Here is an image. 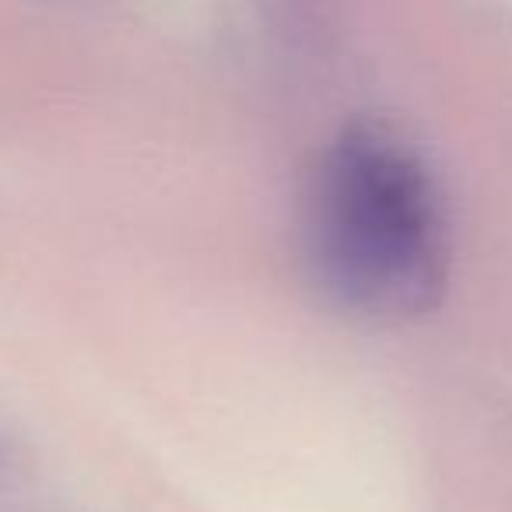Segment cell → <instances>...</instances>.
Listing matches in <instances>:
<instances>
[{
  "instance_id": "1",
  "label": "cell",
  "mask_w": 512,
  "mask_h": 512,
  "mask_svg": "<svg viewBox=\"0 0 512 512\" xmlns=\"http://www.w3.org/2000/svg\"><path fill=\"white\" fill-rule=\"evenodd\" d=\"M309 278L341 313L397 327L435 313L453 274V221L428 155L386 120L323 144L302 193Z\"/></svg>"
}]
</instances>
